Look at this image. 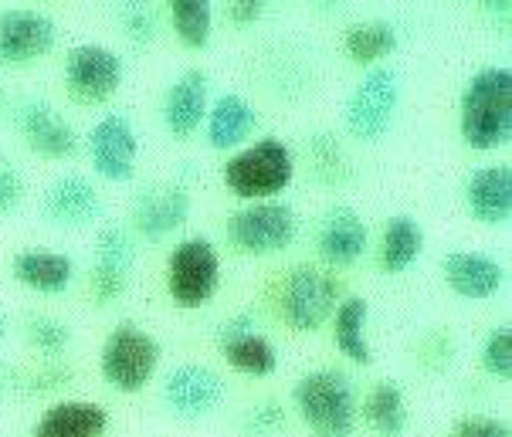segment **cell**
<instances>
[{
  "label": "cell",
  "mask_w": 512,
  "mask_h": 437,
  "mask_svg": "<svg viewBox=\"0 0 512 437\" xmlns=\"http://www.w3.org/2000/svg\"><path fill=\"white\" fill-rule=\"evenodd\" d=\"M458 136L472 153L502 150L512 136V72L485 65L465 82L458 99Z\"/></svg>",
  "instance_id": "1"
},
{
  "label": "cell",
  "mask_w": 512,
  "mask_h": 437,
  "mask_svg": "<svg viewBox=\"0 0 512 437\" xmlns=\"http://www.w3.org/2000/svg\"><path fill=\"white\" fill-rule=\"evenodd\" d=\"M292 404L302 424L316 437H353L357 431V387H353L350 373L336 370V366H319L295 380Z\"/></svg>",
  "instance_id": "2"
},
{
  "label": "cell",
  "mask_w": 512,
  "mask_h": 437,
  "mask_svg": "<svg viewBox=\"0 0 512 437\" xmlns=\"http://www.w3.org/2000/svg\"><path fill=\"white\" fill-rule=\"evenodd\" d=\"M224 187L245 204L275 200L295 180V153L279 136H262L228 156L221 170Z\"/></svg>",
  "instance_id": "3"
},
{
  "label": "cell",
  "mask_w": 512,
  "mask_h": 437,
  "mask_svg": "<svg viewBox=\"0 0 512 437\" xmlns=\"http://www.w3.org/2000/svg\"><path fill=\"white\" fill-rule=\"evenodd\" d=\"M163 360V349L153 339L150 329L140 322L123 319L109 329L106 343L99 349V373L112 390L140 393L156 377Z\"/></svg>",
  "instance_id": "4"
},
{
  "label": "cell",
  "mask_w": 512,
  "mask_h": 437,
  "mask_svg": "<svg viewBox=\"0 0 512 437\" xmlns=\"http://www.w3.org/2000/svg\"><path fill=\"white\" fill-rule=\"evenodd\" d=\"M340 282L319 265H295L279 285V316L295 332H316L333 319L340 305Z\"/></svg>",
  "instance_id": "5"
},
{
  "label": "cell",
  "mask_w": 512,
  "mask_h": 437,
  "mask_svg": "<svg viewBox=\"0 0 512 437\" xmlns=\"http://www.w3.org/2000/svg\"><path fill=\"white\" fill-rule=\"evenodd\" d=\"M221 288V251L204 234L173 244L167 261V292L177 309H201Z\"/></svg>",
  "instance_id": "6"
},
{
  "label": "cell",
  "mask_w": 512,
  "mask_h": 437,
  "mask_svg": "<svg viewBox=\"0 0 512 437\" xmlns=\"http://www.w3.org/2000/svg\"><path fill=\"white\" fill-rule=\"evenodd\" d=\"M401 92V75L390 65L367 68L360 82L353 85V92L346 95L343 106V122L350 136L360 139V143H377L380 136H387L397 109H401Z\"/></svg>",
  "instance_id": "7"
},
{
  "label": "cell",
  "mask_w": 512,
  "mask_h": 437,
  "mask_svg": "<svg viewBox=\"0 0 512 437\" xmlns=\"http://www.w3.org/2000/svg\"><path fill=\"white\" fill-rule=\"evenodd\" d=\"M224 234L245 255H279L295 241L299 221L285 200H255V204H241L228 217Z\"/></svg>",
  "instance_id": "8"
},
{
  "label": "cell",
  "mask_w": 512,
  "mask_h": 437,
  "mask_svg": "<svg viewBox=\"0 0 512 437\" xmlns=\"http://www.w3.org/2000/svg\"><path fill=\"white\" fill-rule=\"evenodd\" d=\"M65 89L78 106H102L112 95L123 89L126 61L119 51L99 41H85V45L68 48L65 55Z\"/></svg>",
  "instance_id": "9"
},
{
  "label": "cell",
  "mask_w": 512,
  "mask_h": 437,
  "mask_svg": "<svg viewBox=\"0 0 512 437\" xmlns=\"http://www.w3.org/2000/svg\"><path fill=\"white\" fill-rule=\"evenodd\" d=\"M190 190L177 180H153L140 187L129 211V231L143 241H167L190 221Z\"/></svg>",
  "instance_id": "10"
},
{
  "label": "cell",
  "mask_w": 512,
  "mask_h": 437,
  "mask_svg": "<svg viewBox=\"0 0 512 437\" xmlns=\"http://www.w3.org/2000/svg\"><path fill=\"white\" fill-rule=\"evenodd\" d=\"M89 163L95 177L109 183H129L136 177V163H140V136H136L133 122L123 112H109L89 129L85 139Z\"/></svg>",
  "instance_id": "11"
},
{
  "label": "cell",
  "mask_w": 512,
  "mask_h": 437,
  "mask_svg": "<svg viewBox=\"0 0 512 437\" xmlns=\"http://www.w3.org/2000/svg\"><path fill=\"white\" fill-rule=\"evenodd\" d=\"M14 126L24 146L41 160H72L82 146L75 126L48 99H21L14 109Z\"/></svg>",
  "instance_id": "12"
},
{
  "label": "cell",
  "mask_w": 512,
  "mask_h": 437,
  "mask_svg": "<svg viewBox=\"0 0 512 437\" xmlns=\"http://www.w3.org/2000/svg\"><path fill=\"white\" fill-rule=\"evenodd\" d=\"M58 24L45 11L31 7H7L0 11V65L24 68L34 65L55 48Z\"/></svg>",
  "instance_id": "13"
},
{
  "label": "cell",
  "mask_w": 512,
  "mask_h": 437,
  "mask_svg": "<svg viewBox=\"0 0 512 437\" xmlns=\"http://www.w3.org/2000/svg\"><path fill=\"white\" fill-rule=\"evenodd\" d=\"M224 393L228 387L221 373L204 363H180L163 380V404L173 417H184V421H201L214 414L224 404Z\"/></svg>",
  "instance_id": "14"
},
{
  "label": "cell",
  "mask_w": 512,
  "mask_h": 437,
  "mask_svg": "<svg viewBox=\"0 0 512 437\" xmlns=\"http://www.w3.org/2000/svg\"><path fill=\"white\" fill-rule=\"evenodd\" d=\"M370 227L363 214L350 204H336L319 217L316 227V251L329 268H350L367 255Z\"/></svg>",
  "instance_id": "15"
},
{
  "label": "cell",
  "mask_w": 512,
  "mask_h": 437,
  "mask_svg": "<svg viewBox=\"0 0 512 437\" xmlns=\"http://www.w3.org/2000/svg\"><path fill=\"white\" fill-rule=\"evenodd\" d=\"M41 214L55 227L78 231V227L95 224L102 217V197L89 177H82V173H62L58 180L48 183L45 197H41Z\"/></svg>",
  "instance_id": "16"
},
{
  "label": "cell",
  "mask_w": 512,
  "mask_h": 437,
  "mask_svg": "<svg viewBox=\"0 0 512 437\" xmlns=\"http://www.w3.org/2000/svg\"><path fill=\"white\" fill-rule=\"evenodd\" d=\"M207 109H211V78L204 68H184L163 95V126L170 129V136L190 139L204 126Z\"/></svg>",
  "instance_id": "17"
},
{
  "label": "cell",
  "mask_w": 512,
  "mask_h": 437,
  "mask_svg": "<svg viewBox=\"0 0 512 437\" xmlns=\"http://www.w3.org/2000/svg\"><path fill=\"white\" fill-rule=\"evenodd\" d=\"M441 275H445V285L451 292L468 302L492 299L506 285V268L485 251H448L445 261H441Z\"/></svg>",
  "instance_id": "18"
},
{
  "label": "cell",
  "mask_w": 512,
  "mask_h": 437,
  "mask_svg": "<svg viewBox=\"0 0 512 437\" xmlns=\"http://www.w3.org/2000/svg\"><path fill=\"white\" fill-rule=\"evenodd\" d=\"M465 207L485 227H502L512 214V170L506 163L475 166L465 180Z\"/></svg>",
  "instance_id": "19"
},
{
  "label": "cell",
  "mask_w": 512,
  "mask_h": 437,
  "mask_svg": "<svg viewBox=\"0 0 512 437\" xmlns=\"http://www.w3.org/2000/svg\"><path fill=\"white\" fill-rule=\"evenodd\" d=\"M11 275L38 295H62L75 282V261L55 248H24L11 258Z\"/></svg>",
  "instance_id": "20"
},
{
  "label": "cell",
  "mask_w": 512,
  "mask_h": 437,
  "mask_svg": "<svg viewBox=\"0 0 512 437\" xmlns=\"http://www.w3.org/2000/svg\"><path fill=\"white\" fill-rule=\"evenodd\" d=\"M258 126L255 106L238 92H224L218 102H211L204 119V133L211 150H241V143H248V136Z\"/></svg>",
  "instance_id": "21"
},
{
  "label": "cell",
  "mask_w": 512,
  "mask_h": 437,
  "mask_svg": "<svg viewBox=\"0 0 512 437\" xmlns=\"http://www.w3.org/2000/svg\"><path fill=\"white\" fill-rule=\"evenodd\" d=\"M109 431V410L95 400H58L38 417L31 437H102Z\"/></svg>",
  "instance_id": "22"
},
{
  "label": "cell",
  "mask_w": 512,
  "mask_h": 437,
  "mask_svg": "<svg viewBox=\"0 0 512 437\" xmlns=\"http://www.w3.org/2000/svg\"><path fill=\"white\" fill-rule=\"evenodd\" d=\"M424 255V227L414 214H394L384 224V238H380L377 265L387 275H404Z\"/></svg>",
  "instance_id": "23"
},
{
  "label": "cell",
  "mask_w": 512,
  "mask_h": 437,
  "mask_svg": "<svg viewBox=\"0 0 512 437\" xmlns=\"http://www.w3.org/2000/svg\"><path fill=\"white\" fill-rule=\"evenodd\" d=\"M397 45H401V34L384 17H370V21H357L343 31V55L353 61V65L373 68L384 65V61L394 55Z\"/></svg>",
  "instance_id": "24"
},
{
  "label": "cell",
  "mask_w": 512,
  "mask_h": 437,
  "mask_svg": "<svg viewBox=\"0 0 512 437\" xmlns=\"http://www.w3.org/2000/svg\"><path fill=\"white\" fill-rule=\"evenodd\" d=\"M367 319H370V302L363 295H346L340 299L333 312V339L336 349L357 366L373 363V349L367 339Z\"/></svg>",
  "instance_id": "25"
},
{
  "label": "cell",
  "mask_w": 512,
  "mask_h": 437,
  "mask_svg": "<svg viewBox=\"0 0 512 437\" xmlns=\"http://www.w3.org/2000/svg\"><path fill=\"white\" fill-rule=\"evenodd\" d=\"M360 417L367 421V427L377 437H404L411 414H407V400H404L401 383L397 380L373 383L370 393L360 404Z\"/></svg>",
  "instance_id": "26"
},
{
  "label": "cell",
  "mask_w": 512,
  "mask_h": 437,
  "mask_svg": "<svg viewBox=\"0 0 512 437\" xmlns=\"http://www.w3.org/2000/svg\"><path fill=\"white\" fill-rule=\"evenodd\" d=\"M218 346L231 370L245 373V377H272V373L279 370V349H275L272 339L262 336L258 329L221 339Z\"/></svg>",
  "instance_id": "27"
},
{
  "label": "cell",
  "mask_w": 512,
  "mask_h": 437,
  "mask_svg": "<svg viewBox=\"0 0 512 437\" xmlns=\"http://www.w3.org/2000/svg\"><path fill=\"white\" fill-rule=\"evenodd\" d=\"M170 28L177 41L190 51H204L214 34V4L211 0H170Z\"/></svg>",
  "instance_id": "28"
},
{
  "label": "cell",
  "mask_w": 512,
  "mask_h": 437,
  "mask_svg": "<svg viewBox=\"0 0 512 437\" xmlns=\"http://www.w3.org/2000/svg\"><path fill=\"white\" fill-rule=\"evenodd\" d=\"M136 258H140V241L136 234L123 224H106L95 238V261L92 268H102V272H116L126 275L133 272Z\"/></svg>",
  "instance_id": "29"
},
{
  "label": "cell",
  "mask_w": 512,
  "mask_h": 437,
  "mask_svg": "<svg viewBox=\"0 0 512 437\" xmlns=\"http://www.w3.org/2000/svg\"><path fill=\"white\" fill-rule=\"evenodd\" d=\"M309 163L316 170V177L329 183V187H343V183L353 180L350 156H346L340 136L329 133V129H319V133L309 136Z\"/></svg>",
  "instance_id": "30"
},
{
  "label": "cell",
  "mask_w": 512,
  "mask_h": 437,
  "mask_svg": "<svg viewBox=\"0 0 512 437\" xmlns=\"http://www.w3.org/2000/svg\"><path fill=\"white\" fill-rule=\"evenodd\" d=\"M24 336H28V343L45 356H62L65 349L72 346V329H68V322L55 316H31L24 322Z\"/></svg>",
  "instance_id": "31"
},
{
  "label": "cell",
  "mask_w": 512,
  "mask_h": 437,
  "mask_svg": "<svg viewBox=\"0 0 512 437\" xmlns=\"http://www.w3.org/2000/svg\"><path fill=\"white\" fill-rule=\"evenodd\" d=\"M482 370L489 373L492 380H509L512 377V329L502 322V326H492L482 339Z\"/></svg>",
  "instance_id": "32"
},
{
  "label": "cell",
  "mask_w": 512,
  "mask_h": 437,
  "mask_svg": "<svg viewBox=\"0 0 512 437\" xmlns=\"http://www.w3.org/2000/svg\"><path fill=\"white\" fill-rule=\"evenodd\" d=\"M119 28L126 31V38L133 41V45H153L156 41V31H160V21H156V11L150 4H136V0H129V4H119Z\"/></svg>",
  "instance_id": "33"
},
{
  "label": "cell",
  "mask_w": 512,
  "mask_h": 437,
  "mask_svg": "<svg viewBox=\"0 0 512 437\" xmlns=\"http://www.w3.org/2000/svg\"><path fill=\"white\" fill-rule=\"evenodd\" d=\"M418 360L424 370H448V363L455 360V343H451L448 329H428L418 343Z\"/></svg>",
  "instance_id": "34"
},
{
  "label": "cell",
  "mask_w": 512,
  "mask_h": 437,
  "mask_svg": "<svg viewBox=\"0 0 512 437\" xmlns=\"http://www.w3.org/2000/svg\"><path fill=\"white\" fill-rule=\"evenodd\" d=\"M72 380H75V370L65 360H48L45 366H38V370L24 377V390L28 393H55V390L72 387Z\"/></svg>",
  "instance_id": "35"
},
{
  "label": "cell",
  "mask_w": 512,
  "mask_h": 437,
  "mask_svg": "<svg viewBox=\"0 0 512 437\" xmlns=\"http://www.w3.org/2000/svg\"><path fill=\"white\" fill-rule=\"evenodd\" d=\"M24 194L28 190H24L21 170L7 156H0V217H11L24 204Z\"/></svg>",
  "instance_id": "36"
},
{
  "label": "cell",
  "mask_w": 512,
  "mask_h": 437,
  "mask_svg": "<svg viewBox=\"0 0 512 437\" xmlns=\"http://www.w3.org/2000/svg\"><path fill=\"white\" fill-rule=\"evenodd\" d=\"M451 437H512V431L502 417H458Z\"/></svg>",
  "instance_id": "37"
},
{
  "label": "cell",
  "mask_w": 512,
  "mask_h": 437,
  "mask_svg": "<svg viewBox=\"0 0 512 437\" xmlns=\"http://www.w3.org/2000/svg\"><path fill=\"white\" fill-rule=\"evenodd\" d=\"M282 427H285V410L282 404H275V400H265V404H258L248 414V434H255V437H272V434H279Z\"/></svg>",
  "instance_id": "38"
},
{
  "label": "cell",
  "mask_w": 512,
  "mask_h": 437,
  "mask_svg": "<svg viewBox=\"0 0 512 437\" xmlns=\"http://www.w3.org/2000/svg\"><path fill=\"white\" fill-rule=\"evenodd\" d=\"M224 14H228L234 28H251V24L262 21L265 0H231V4H224Z\"/></svg>",
  "instance_id": "39"
},
{
  "label": "cell",
  "mask_w": 512,
  "mask_h": 437,
  "mask_svg": "<svg viewBox=\"0 0 512 437\" xmlns=\"http://www.w3.org/2000/svg\"><path fill=\"white\" fill-rule=\"evenodd\" d=\"M14 390H24V370L0 360V397H7V393H14Z\"/></svg>",
  "instance_id": "40"
},
{
  "label": "cell",
  "mask_w": 512,
  "mask_h": 437,
  "mask_svg": "<svg viewBox=\"0 0 512 437\" xmlns=\"http://www.w3.org/2000/svg\"><path fill=\"white\" fill-rule=\"evenodd\" d=\"M485 14L489 17H502V21H509V14H512V4L509 0H496V4H492V0H485V4H479Z\"/></svg>",
  "instance_id": "41"
},
{
  "label": "cell",
  "mask_w": 512,
  "mask_h": 437,
  "mask_svg": "<svg viewBox=\"0 0 512 437\" xmlns=\"http://www.w3.org/2000/svg\"><path fill=\"white\" fill-rule=\"evenodd\" d=\"M7 329H11V319H7V312L0 309V343L7 339Z\"/></svg>",
  "instance_id": "42"
},
{
  "label": "cell",
  "mask_w": 512,
  "mask_h": 437,
  "mask_svg": "<svg viewBox=\"0 0 512 437\" xmlns=\"http://www.w3.org/2000/svg\"><path fill=\"white\" fill-rule=\"evenodd\" d=\"M7 109V92H4V82H0V112Z\"/></svg>",
  "instance_id": "43"
}]
</instances>
